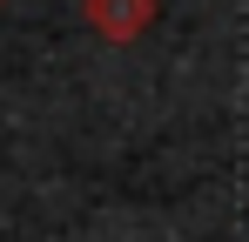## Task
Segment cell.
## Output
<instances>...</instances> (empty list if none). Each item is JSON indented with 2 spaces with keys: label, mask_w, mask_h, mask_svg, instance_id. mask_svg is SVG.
I'll return each instance as SVG.
<instances>
[{
  "label": "cell",
  "mask_w": 249,
  "mask_h": 242,
  "mask_svg": "<svg viewBox=\"0 0 249 242\" xmlns=\"http://www.w3.org/2000/svg\"><path fill=\"white\" fill-rule=\"evenodd\" d=\"M0 7H7V0H0Z\"/></svg>",
  "instance_id": "obj_2"
},
{
  "label": "cell",
  "mask_w": 249,
  "mask_h": 242,
  "mask_svg": "<svg viewBox=\"0 0 249 242\" xmlns=\"http://www.w3.org/2000/svg\"><path fill=\"white\" fill-rule=\"evenodd\" d=\"M155 20V0H88V27L101 40H135Z\"/></svg>",
  "instance_id": "obj_1"
}]
</instances>
